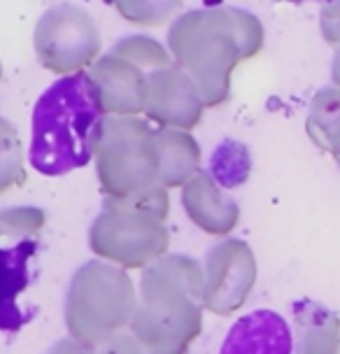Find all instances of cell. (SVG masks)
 I'll return each mask as SVG.
<instances>
[{"label":"cell","mask_w":340,"mask_h":354,"mask_svg":"<svg viewBox=\"0 0 340 354\" xmlns=\"http://www.w3.org/2000/svg\"><path fill=\"white\" fill-rule=\"evenodd\" d=\"M263 40V26L252 12L205 8L175 19L168 30V52L175 66L198 84L205 107H217L229 100L233 68L259 54Z\"/></svg>","instance_id":"6da1fadb"},{"label":"cell","mask_w":340,"mask_h":354,"mask_svg":"<svg viewBox=\"0 0 340 354\" xmlns=\"http://www.w3.org/2000/svg\"><path fill=\"white\" fill-rule=\"evenodd\" d=\"M205 268L168 254L144 268L131 333L147 354H187L203 328Z\"/></svg>","instance_id":"7a4b0ae2"},{"label":"cell","mask_w":340,"mask_h":354,"mask_svg":"<svg viewBox=\"0 0 340 354\" xmlns=\"http://www.w3.org/2000/svg\"><path fill=\"white\" fill-rule=\"evenodd\" d=\"M105 119L89 73L56 80L33 110L30 166L49 177L84 168Z\"/></svg>","instance_id":"3957f363"},{"label":"cell","mask_w":340,"mask_h":354,"mask_svg":"<svg viewBox=\"0 0 340 354\" xmlns=\"http://www.w3.org/2000/svg\"><path fill=\"white\" fill-rule=\"evenodd\" d=\"M170 198L168 189L154 187L131 198L105 196L103 210L89 229V248L119 268H149L168 257Z\"/></svg>","instance_id":"277c9868"},{"label":"cell","mask_w":340,"mask_h":354,"mask_svg":"<svg viewBox=\"0 0 340 354\" xmlns=\"http://www.w3.org/2000/svg\"><path fill=\"white\" fill-rule=\"evenodd\" d=\"M138 292L124 268L108 261H86L73 275L66 296V328L73 340L98 352L133 324Z\"/></svg>","instance_id":"5b68a950"},{"label":"cell","mask_w":340,"mask_h":354,"mask_svg":"<svg viewBox=\"0 0 340 354\" xmlns=\"http://www.w3.org/2000/svg\"><path fill=\"white\" fill-rule=\"evenodd\" d=\"M98 180L110 198H131L159 185L161 154L156 129L140 117H108L98 133Z\"/></svg>","instance_id":"8992f818"},{"label":"cell","mask_w":340,"mask_h":354,"mask_svg":"<svg viewBox=\"0 0 340 354\" xmlns=\"http://www.w3.org/2000/svg\"><path fill=\"white\" fill-rule=\"evenodd\" d=\"M173 66L170 52L154 37L129 35L89 68L93 91L105 117L144 115L149 75Z\"/></svg>","instance_id":"52a82bcc"},{"label":"cell","mask_w":340,"mask_h":354,"mask_svg":"<svg viewBox=\"0 0 340 354\" xmlns=\"http://www.w3.org/2000/svg\"><path fill=\"white\" fill-rule=\"evenodd\" d=\"M33 44L37 61L45 71L70 77L84 73V68H91L98 61L100 33L84 8L61 3L40 17Z\"/></svg>","instance_id":"ba28073f"},{"label":"cell","mask_w":340,"mask_h":354,"mask_svg":"<svg viewBox=\"0 0 340 354\" xmlns=\"http://www.w3.org/2000/svg\"><path fill=\"white\" fill-rule=\"evenodd\" d=\"M256 284V259L247 243L226 238L205 257L203 306L215 315H233L247 303Z\"/></svg>","instance_id":"9c48e42d"},{"label":"cell","mask_w":340,"mask_h":354,"mask_svg":"<svg viewBox=\"0 0 340 354\" xmlns=\"http://www.w3.org/2000/svg\"><path fill=\"white\" fill-rule=\"evenodd\" d=\"M203 96L189 73L180 66H168L149 75L144 117L159 129L191 131L203 119Z\"/></svg>","instance_id":"30bf717a"},{"label":"cell","mask_w":340,"mask_h":354,"mask_svg":"<svg viewBox=\"0 0 340 354\" xmlns=\"http://www.w3.org/2000/svg\"><path fill=\"white\" fill-rule=\"evenodd\" d=\"M182 207L187 217L210 236H229L240 219L238 203L219 189L217 180L205 170L182 189Z\"/></svg>","instance_id":"8fae6325"},{"label":"cell","mask_w":340,"mask_h":354,"mask_svg":"<svg viewBox=\"0 0 340 354\" xmlns=\"http://www.w3.org/2000/svg\"><path fill=\"white\" fill-rule=\"evenodd\" d=\"M292 328L273 310H254L231 326L219 354H292Z\"/></svg>","instance_id":"7c38bea8"},{"label":"cell","mask_w":340,"mask_h":354,"mask_svg":"<svg viewBox=\"0 0 340 354\" xmlns=\"http://www.w3.org/2000/svg\"><path fill=\"white\" fill-rule=\"evenodd\" d=\"M296 352L340 354V317L333 310L310 299L294 303Z\"/></svg>","instance_id":"4fadbf2b"},{"label":"cell","mask_w":340,"mask_h":354,"mask_svg":"<svg viewBox=\"0 0 340 354\" xmlns=\"http://www.w3.org/2000/svg\"><path fill=\"white\" fill-rule=\"evenodd\" d=\"M156 142L161 154L159 185L163 189H185L200 173L198 142L187 131L156 129Z\"/></svg>","instance_id":"5bb4252c"},{"label":"cell","mask_w":340,"mask_h":354,"mask_svg":"<svg viewBox=\"0 0 340 354\" xmlns=\"http://www.w3.org/2000/svg\"><path fill=\"white\" fill-rule=\"evenodd\" d=\"M305 131L319 149L329 151L340 166V88L326 86L312 98Z\"/></svg>","instance_id":"9a60e30c"},{"label":"cell","mask_w":340,"mask_h":354,"mask_svg":"<svg viewBox=\"0 0 340 354\" xmlns=\"http://www.w3.org/2000/svg\"><path fill=\"white\" fill-rule=\"evenodd\" d=\"M219 156H224V161H215L212 163V170L210 175L215 177L217 182H222L224 187H238L247 180V173H249V154L243 145L238 142H224L222 147L217 149Z\"/></svg>","instance_id":"2e32d148"},{"label":"cell","mask_w":340,"mask_h":354,"mask_svg":"<svg viewBox=\"0 0 340 354\" xmlns=\"http://www.w3.org/2000/svg\"><path fill=\"white\" fill-rule=\"evenodd\" d=\"M3 236H35L45 224V212L35 207H15L5 210L3 217Z\"/></svg>","instance_id":"e0dca14e"},{"label":"cell","mask_w":340,"mask_h":354,"mask_svg":"<svg viewBox=\"0 0 340 354\" xmlns=\"http://www.w3.org/2000/svg\"><path fill=\"white\" fill-rule=\"evenodd\" d=\"M319 26H322L324 40L331 47L340 49V3H326L319 17Z\"/></svg>","instance_id":"ac0fdd59"},{"label":"cell","mask_w":340,"mask_h":354,"mask_svg":"<svg viewBox=\"0 0 340 354\" xmlns=\"http://www.w3.org/2000/svg\"><path fill=\"white\" fill-rule=\"evenodd\" d=\"M96 354H147L142 350V345L138 343V338L133 333H119L110 340V343H105Z\"/></svg>","instance_id":"d6986e66"},{"label":"cell","mask_w":340,"mask_h":354,"mask_svg":"<svg viewBox=\"0 0 340 354\" xmlns=\"http://www.w3.org/2000/svg\"><path fill=\"white\" fill-rule=\"evenodd\" d=\"M47 354H96L93 350H89V347L79 345L77 340L73 338H63L59 340V343H54L52 347H49Z\"/></svg>","instance_id":"ffe728a7"},{"label":"cell","mask_w":340,"mask_h":354,"mask_svg":"<svg viewBox=\"0 0 340 354\" xmlns=\"http://www.w3.org/2000/svg\"><path fill=\"white\" fill-rule=\"evenodd\" d=\"M331 82L333 86L340 88V49H336V56L331 61Z\"/></svg>","instance_id":"44dd1931"}]
</instances>
